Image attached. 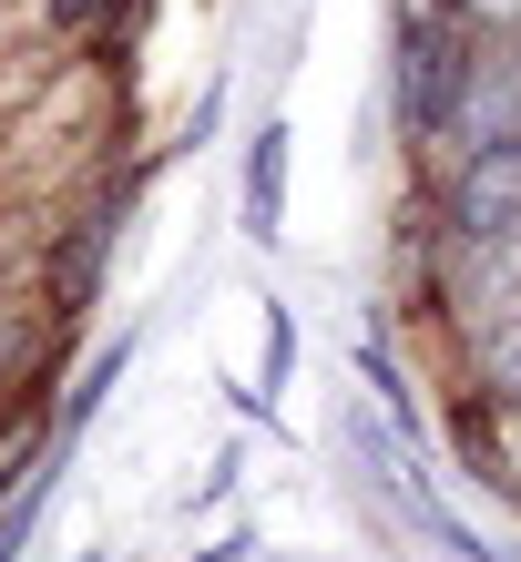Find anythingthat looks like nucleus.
Wrapping results in <instances>:
<instances>
[{
  "label": "nucleus",
  "mask_w": 521,
  "mask_h": 562,
  "mask_svg": "<svg viewBox=\"0 0 521 562\" xmlns=\"http://www.w3.org/2000/svg\"><path fill=\"white\" fill-rule=\"evenodd\" d=\"M286 389H297V307H286V296H267V338H256V389H246V409L276 419Z\"/></svg>",
  "instance_id": "f8f14e48"
},
{
  "label": "nucleus",
  "mask_w": 521,
  "mask_h": 562,
  "mask_svg": "<svg viewBox=\"0 0 521 562\" xmlns=\"http://www.w3.org/2000/svg\"><path fill=\"white\" fill-rule=\"evenodd\" d=\"M348 369H358V389L388 409V429L399 440H419L430 450V409H419V369H409V348H399V317H388V296L369 317H358V338H348Z\"/></svg>",
  "instance_id": "39448f33"
},
{
  "label": "nucleus",
  "mask_w": 521,
  "mask_h": 562,
  "mask_svg": "<svg viewBox=\"0 0 521 562\" xmlns=\"http://www.w3.org/2000/svg\"><path fill=\"white\" fill-rule=\"evenodd\" d=\"M194 562H256V532H246V521H236V532H215L205 552H194Z\"/></svg>",
  "instance_id": "dca6fc26"
},
{
  "label": "nucleus",
  "mask_w": 521,
  "mask_h": 562,
  "mask_svg": "<svg viewBox=\"0 0 521 562\" xmlns=\"http://www.w3.org/2000/svg\"><path fill=\"white\" fill-rule=\"evenodd\" d=\"M480 31L450 0H388V134L409 164H440L450 123H461V82H471Z\"/></svg>",
  "instance_id": "f03ea898"
},
{
  "label": "nucleus",
  "mask_w": 521,
  "mask_h": 562,
  "mask_svg": "<svg viewBox=\"0 0 521 562\" xmlns=\"http://www.w3.org/2000/svg\"><path fill=\"white\" fill-rule=\"evenodd\" d=\"M61 348H72V327L31 286H0V400H21L31 379H61Z\"/></svg>",
  "instance_id": "0eeeda50"
},
{
  "label": "nucleus",
  "mask_w": 521,
  "mask_h": 562,
  "mask_svg": "<svg viewBox=\"0 0 521 562\" xmlns=\"http://www.w3.org/2000/svg\"><path fill=\"white\" fill-rule=\"evenodd\" d=\"M154 0H42V42L52 52H92V61H123L144 42Z\"/></svg>",
  "instance_id": "6e6552de"
},
{
  "label": "nucleus",
  "mask_w": 521,
  "mask_h": 562,
  "mask_svg": "<svg viewBox=\"0 0 521 562\" xmlns=\"http://www.w3.org/2000/svg\"><path fill=\"white\" fill-rule=\"evenodd\" d=\"M61 450V379H31L21 400H0V502Z\"/></svg>",
  "instance_id": "1a4fd4ad"
},
{
  "label": "nucleus",
  "mask_w": 521,
  "mask_h": 562,
  "mask_svg": "<svg viewBox=\"0 0 521 562\" xmlns=\"http://www.w3.org/2000/svg\"><path fill=\"white\" fill-rule=\"evenodd\" d=\"M419 175H430L450 236H521V144H450Z\"/></svg>",
  "instance_id": "20e7f679"
},
{
  "label": "nucleus",
  "mask_w": 521,
  "mask_h": 562,
  "mask_svg": "<svg viewBox=\"0 0 521 562\" xmlns=\"http://www.w3.org/2000/svg\"><path fill=\"white\" fill-rule=\"evenodd\" d=\"M286 164H297V134H286V113H267L246 134V184H236V205H246V236L256 246H276L286 236Z\"/></svg>",
  "instance_id": "9d476101"
},
{
  "label": "nucleus",
  "mask_w": 521,
  "mask_h": 562,
  "mask_svg": "<svg viewBox=\"0 0 521 562\" xmlns=\"http://www.w3.org/2000/svg\"><path fill=\"white\" fill-rule=\"evenodd\" d=\"M338 450H348V481L369 491V502L399 521V532L430 552V562H511L461 502H450V481L430 471V450L399 440V429H388V409L358 400V389H348V409H338Z\"/></svg>",
  "instance_id": "f257e3e1"
},
{
  "label": "nucleus",
  "mask_w": 521,
  "mask_h": 562,
  "mask_svg": "<svg viewBox=\"0 0 521 562\" xmlns=\"http://www.w3.org/2000/svg\"><path fill=\"white\" fill-rule=\"evenodd\" d=\"M134 348H144V327H113V338L92 348L72 379H61V450H82V440H92V419H103V409H113V389L134 379Z\"/></svg>",
  "instance_id": "9b49d317"
},
{
  "label": "nucleus",
  "mask_w": 521,
  "mask_h": 562,
  "mask_svg": "<svg viewBox=\"0 0 521 562\" xmlns=\"http://www.w3.org/2000/svg\"><path fill=\"white\" fill-rule=\"evenodd\" d=\"M225 502H236V450H225L215 471H205V491H194V512H225Z\"/></svg>",
  "instance_id": "2eb2a0df"
},
{
  "label": "nucleus",
  "mask_w": 521,
  "mask_h": 562,
  "mask_svg": "<svg viewBox=\"0 0 521 562\" xmlns=\"http://www.w3.org/2000/svg\"><path fill=\"white\" fill-rule=\"evenodd\" d=\"M440 369H450V389H471L480 409H501V419L521 429V307H501L491 327H471Z\"/></svg>",
  "instance_id": "423d86ee"
},
{
  "label": "nucleus",
  "mask_w": 521,
  "mask_h": 562,
  "mask_svg": "<svg viewBox=\"0 0 521 562\" xmlns=\"http://www.w3.org/2000/svg\"><path fill=\"white\" fill-rule=\"evenodd\" d=\"M471 31H521V0H450Z\"/></svg>",
  "instance_id": "4468645a"
},
{
  "label": "nucleus",
  "mask_w": 521,
  "mask_h": 562,
  "mask_svg": "<svg viewBox=\"0 0 521 562\" xmlns=\"http://www.w3.org/2000/svg\"><path fill=\"white\" fill-rule=\"evenodd\" d=\"M215 123H225V82H205V92H194V113L174 123V144H165V164H174V154H205V144H215Z\"/></svg>",
  "instance_id": "ddd939ff"
},
{
  "label": "nucleus",
  "mask_w": 521,
  "mask_h": 562,
  "mask_svg": "<svg viewBox=\"0 0 521 562\" xmlns=\"http://www.w3.org/2000/svg\"><path fill=\"white\" fill-rule=\"evenodd\" d=\"M82 562H103V552H82Z\"/></svg>",
  "instance_id": "f3484780"
},
{
  "label": "nucleus",
  "mask_w": 521,
  "mask_h": 562,
  "mask_svg": "<svg viewBox=\"0 0 521 562\" xmlns=\"http://www.w3.org/2000/svg\"><path fill=\"white\" fill-rule=\"evenodd\" d=\"M501 307H521V236H450V256H440L430 296L409 307V327L450 358L471 327H491Z\"/></svg>",
  "instance_id": "7ed1b4c3"
}]
</instances>
